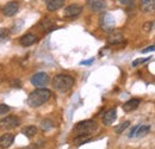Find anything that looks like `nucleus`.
<instances>
[{"instance_id":"1","label":"nucleus","mask_w":155,"mask_h":149,"mask_svg":"<svg viewBox=\"0 0 155 149\" xmlns=\"http://www.w3.org/2000/svg\"><path fill=\"white\" fill-rule=\"evenodd\" d=\"M51 97V91L47 88H36L32 91L28 97V104L31 108H39L43 104H45Z\"/></svg>"},{"instance_id":"2","label":"nucleus","mask_w":155,"mask_h":149,"mask_svg":"<svg viewBox=\"0 0 155 149\" xmlns=\"http://www.w3.org/2000/svg\"><path fill=\"white\" fill-rule=\"evenodd\" d=\"M74 86V79L71 75L58 74L53 79V87L58 92H67Z\"/></svg>"},{"instance_id":"3","label":"nucleus","mask_w":155,"mask_h":149,"mask_svg":"<svg viewBox=\"0 0 155 149\" xmlns=\"http://www.w3.org/2000/svg\"><path fill=\"white\" fill-rule=\"evenodd\" d=\"M96 130H97V123L94 121H91V119L79 122L74 128V131L78 135H91Z\"/></svg>"},{"instance_id":"4","label":"nucleus","mask_w":155,"mask_h":149,"mask_svg":"<svg viewBox=\"0 0 155 149\" xmlns=\"http://www.w3.org/2000/svg\"><path fill=\"white\" fill-rule=\"evenodd\" d=\"M99 25L103 31L110 34L115 30V18L110 13H103L99 18Z\"/></svg>"},{"instance_id":"5","label":"nucleus","mask_w":155,"mask_h":149,"mask_svg":"<svg viewBox=\"0 0 155 149\" xmlns=\"http://www.w3.org/2000/svg\"><path fill=\"white\" fill-rule=\"evenodd\" d=\"M20 119L16 116H6L5 118L0 119V128L5 130H11L19 127Z\"/></svg>"},{"instance_id":"6","label":"nucleus","mask_w":155,"mask_h":149,"mask_svg":"<svg viewBox=\"0 0 155 149\" xmlns=\"http://www.w3.org/2000/svg\"><path fill=\"white\" fill-rule=\"evenodd\" d=\"M49 82V75L47 73H43V72H39V73H36L31 76V84L36 87H43L45 86Z\"/></svg>"},{"instance_id":"7","label":"nucleus","mask_w":155,"mask_h":149,"mask_svg":"<svg viewBox=\"0 0 155 149\" xmlns=\"http://www.w3.org/2000/svg\"><path fill=\"white\" fill-rule=\"evenodd\" d=\"M19 11V4L17 1H10L2 7V13L6 17H13Z\"/></svg>"},{"instance_id":"8","label":"nucleus","mask_w":155,"mask_h":149,"mask_svg":"<svg viewBox=\"0 0 155 149\" xmlns=\"http://www.w3.org/2000/svg\"><path fill=\"white\" fill-rule=\"evenodd\" d=\"M140 10L146 15L155 13V0H140Z\"/></svg>"},{"instance_id":"9","label":"nucleus","mask_w":155,"mask_h":149,"mask_svg":"<svg viewBox=\"0 0 155 149\" xmlns=\"http://www.w3.org/2000/svg\"><path fill=\"white\" fill-rule=\"evenodd\" d=\"M81 12H82V7L80 5L72 4V5H69V6L66 7V10H64V17H67V18H75Z\"/></svg>"},{"instance_id":"10","label":"nucleus","mask_w":155,"mask_h":149,"mask_svg":"<svg viewBox=\"0 0 155 149\" xmlns=\"http://www.w3.org/2000/svg\"><path fill=\"white\" fill-rule=\"evenodd\" d=\"M87 5L93 12H101L106 8V2L104 0H87Z\"/></svg>"},{"instance_id":"11","label":"nucleus","mask_w":155,"mask_h":149,"mask_svg":"<svg viewBox=\"0 0 155 149\" xmlns=\"http://www.w3.org/2000/svg\"><path fill=\"white\" fill-rule=\"evenodd\" d=\"M15 141V135L13 134H4L0 136V147L4 149L10 148Z\"/></svg>"},{"instance_id":"12","label":"nucleus","mask_w":155,"mask_h":149,"mask_svg":"<svg viewBox=\"0 0 155 149\" xmlns=\"http://www.w3.org/2000/svg\"><path fill=\"white\" fill-rule=\"evenodd\" d=\"M117 118V111L116 109H110L109 111H106L103 116V123L105 125H110L112 124Z\"/></svg>"},{"instance_id":"13","label":"nucleus","mask_w":155,"mask_h":149,"mask_svg":"<svg viewBox=\"0 0 155 149\" xmlns=\"http://www.w3.org/2000/svg\"><path fill=\"white\" fill-rule=\"evenodd\" d=\"M124 41V37H123V35H122V32H119V31H112V32H110L109 34V37H107V42H109V44H112V45H116V44H119V43H122Z\"/></svg>"},{"instance_id":"14","label":"nucleus","mask_w":155,"mask_h":149,"mask_svg":"<svg viewBox=\"0 0 155 149\" xmlns=\"http://www.w3.org/2000/svg\"><path fill=\"white\" fill-rule=\"evenodd\" d=\"M36 42H37V36L34 35V34H26L20 38V44L23 47H30Z\"/></svg>"},{"instance_id":"15","label":"nucleus","mask_w":155,"mask_h":149,"mask_svg":"<svg viewBox=\"0 0 155 149\" xmlns=\"http://www.w3.org/2000/svg\"><path fill=\"white\" fill-rule=\"evenodd\" d=\"M140 99H130V100H128L124 105H123V110L125 112H131L136 110L137 108H138V105H140Z\"/></svg>"},{"instance_id":"16","label":"nucleus","mask_w":155,"mask_h":149,"mask_svg":"<svg viewBox=\"0 0 155 149\" xmlns=\"http://www.w3.org/2000/svg\"><path fill=\"white\" fill-rule=\"evenodd\" d=\"M63 5H64V0H49L47 4V8L48 11L53 12V11L60 10Z\"/></svg>"},{"instance_id":"17","label":"nucleus","mask_w":155,"mask_h":149,"mask_svg":"<svg viewBox=\"0 0 155 149\" xmlns=\"http://www.w3.org/2000/svg\"><path fill=\"white\" fill-rule=\"evenodd\" d=\"M21 132L28 137V138H32L36 134H37V128L34 127V125H28V127H24L21 129Z\"/></svg>"},{"instance_id":"18","label":"nucleus","mask_w":155,"mask_h":149,"mask_svg":"<svg viewBox=\"0 0 155 149\" xmlns=\"http://www.w3.org/2000/svg\"><path fill=\"white\" fill-rule=\"evenodd\" d=\"M150 127L149 125H138L137 130H136L135 137H144L147 134H149Z\"/></svg>"},{"instance_id":"19","label":"nucleus","mask_w":155,"mask_h":149,"mask_svg":"<svg viewBox=\"0 0 155 149\" xmlns=\"http://www.w3.org/2000/svg\"><path fill=\"white\" fill-rule=\"evenodd\" d=\"M41 28L44 29L45 31H51V30L55 29V28H54V22L50 18L43 19V20L41 22Z\"/></svg>"},{"instance_id":"20","label":"nucleus","mask_w":155,"mask_h":149,"mask_svg":"<svg viewBox=\"0 0 155 149\" xmlns=\"http://www.w3.org/2000/svg\"><path fill=\"white\" fill-rule=\"evenodd\" d=\"M91 141V136L90 135H78V137L74 138V143L77 146H81V144H85L87 142Z\"/></svg>"},{"instance_id":"21","label":"nucleus","mask_w":155,"mask_h":149,"mask_svg":"<svg viewBox=\"0 0 155 149\" xmlns=\"http://www.w3.org/2000/svg\"><path fill=\"white\" fill-rule=\"evenodd\" d=\"M53 127H54V123H53L50 119H43V121L41 122V128H42V130H44V131L50 130Z\"/></svg>"},{"instance_id":"22","label":"nucleus","mask_w":155,"mask_h":149,"mask_svg":"<svg viewBox=\"0 0 155 149\" xmlns=\"http://www.w3.org/2000/svg\"><path fill=\"white\" fill-rule=\"evenodd\" d=\"M130 125V122L129 121H127V122H124V123H122L119 127H117L116 129H115V131H116V134H122L123 131L125 130Z\"/></svg>"},{"instance_id":"23","label":"nucleus","mask_w":155,"mask_h":149,"mask_svg":"<svg viewBox=\"0 0 155 149\" xmlns=\"http://www.w3.org/2000/svg\"><path fill=\"white\" fill-rule=\"evenodd\" d=\"M147 61H149V57H144V58H136L135 61H133V67H137L140 65L146 63Z\"/></svg>"},{"instance_id":"24","label":"nucleus","mask_w":155,"mask_h":149,"mask_svg":"<svg viewBox=\"0 0 155 149\" xmlns=\"http://www.w3.org/2000/svg\"><path fill=\"white\" fill-rule=\"evenodd\" d=\"M11 111V108L8 106V105H6V104H0V116H2V114H6L7 112Z\"/></svg>"},{"instance_id":"25","label":"nucleus","mask_w":155,"mask_h":149,"mask_svg":"<svg viewBox=\"0 0 155 149\" xmlns=\"http://www.w3.org/2000/svg\"><path fill=\"white\" fill-rule=\"evenodd\" d=\"M153 28H154V23H153V22H147V23H144V25H143V29H144L146 32L152 31Z\"/></svg>"},{"instance_id":"26","label":"nucleus","mask_w":155,"mask_h":149,"mask_svg":"<svg viewBox=\"0 0 155 149\" xmlns=\"http://www.w3.org/2000/svg\"><path fill=\"white\" fill-rule=\"evenodd\" d=\"M150 51H155V44L149 45V47H147L146 49L141 50V53H142V54H147V53H150Z\"/></svg>"},{"instance_id":"27","label":"nucleus","mask_w":155,"mask_h":149,"mask_svg":"<svg viewBox=\"0 0 155 149\" xmlns=\"http://www.w3.org/2000/svg\"><path fill=\"white\" fill-rule=\"evenodd\" d=\"M137 128H138V125H135V127H134V128H133V129L130 130V132H129V135H128V136H129L130 138L135 137V134H136V130H137Z\"/></svg>"},{"instance_id":"28","label":"nucleus","mask_w":155,"mask_h":149,"mask_svg":"<svg viewBox=\"0 0 155 149\" xmlns=\"http://www.w3.org/2000/svg\"><path fill=\"white\" fill-rule=\"evenodd\" d=\"M93 61H94V58H91V60H87V61H82V62H80V65H91Z\"/></svg>"},{"instance_id":"29","label":"nucleus","mask_w":155,"mask_h":149,"mask_svg":"<svg viewBox=\"0 0 155 149\" xmlns=\"http://www.w3.org/2000/svg\"><path fill=\"white\" fill-rule=\"evenodd\" d=\"M6 35H7V30H5V29H1V30H0V37H5V36H6Z\"/></svg>"},{"instance_id":"30","label":"nucleus","mask_w":155,"mask_h":149,"mask_svg":"<svg viewBox=\"0 0 155 149\" xmlns=\"http://www.w3.org/2000/svg\"><path fill=\"white\" fill-rule=\"evenodd\" d=\"M120 1V4H123V5H128V4H130L133 0H119Z\"/></svg>"}]
</instances>
